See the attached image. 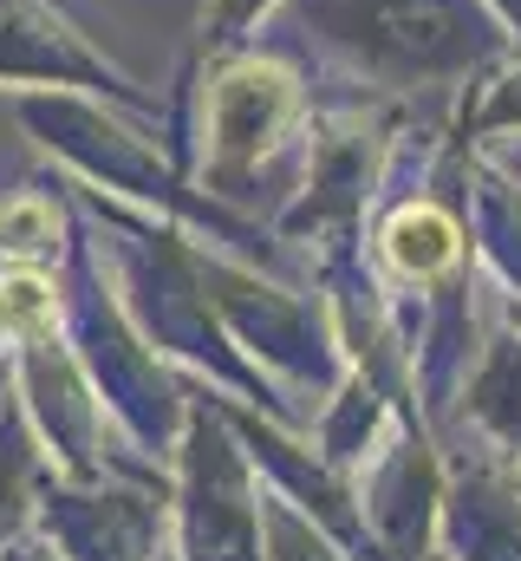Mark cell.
Instances as JSON below:
<instances>
[{
    "label": "cell",
    "instance_id": "obj_1",
    "mask_svg": "<svg viewBox=\"0 0 521 561\" xmlns=\"http://www.w3.org/2000/svg\"><path fill=\"white\" fill-rule=\"evenodd\" d=\"M456 249H463L456 222H450L443 209H430V203H410V209H397V216L385 222L391 268H397V275H410V280L443 275V268L456 262Z\"/></svg>",
    "mask_w": 521,
    "mask_h": 561
},
{
    "label": "cell",
    "instance_id": "obj_2",
    "mask_svg": "<svg viewBox=\"0 0 521 561\" xmlns=\"http://www.w3.org/2000/svg\"><path fill=\"white\" fill-rule=\"evenodd\" d=\"M0 327L7 333H46L53 327V287L39 275H7L0 280Z\"/></svg>",
    "mask_w": 521,
    "mask_h": 561
},
{
    "label": "cell",
    "instance_id": "obj_3",
    "mask_svg": "<svg viewBox=\"0 0 521 561\" xmlns=\"http://www.w3.org/2000/svg\"><path fill=\"white\" fill-rule=\"evenodd\" d=\"M0 249L20 255V262H33L39 249H53V209H46L39 196L7 203V209H0Z\"/></svg>",
    "mask_w": 521,
    "mask_h": 561
}]
</instances>
